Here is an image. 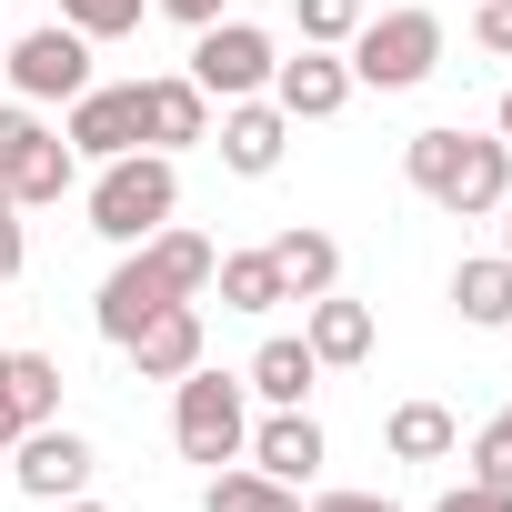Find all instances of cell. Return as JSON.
Segmentation results:
<instances>
[{"label":"cell","mask_w":512,"mask_h":512,"mask_svg":"<svg viewBox=\"0 0 512 512\" xmlns=\"http://www.w3.org/2000/svg\"><path fill=\"white\" fill-rule=\"evenodd\" d=\"M402 171H412V191H422L432 211H452V221H492V211L512 201V151H502L492 131H412V141H402Z\"/></svg>","instance_id":"6da1fadb"},{"label":"cell","mask_w":512,"mask_h":512,"mask_svg":"<svg viewBox=\"0 0 512 512\" xmlns=\"http://www.w3.org/2000/svg\"><path fill=\"white\" fill-rule=\"evenodd\" d=\"M181 211V171H171V151H121V161H101V181H91V231L101 241H151L161 221Z\"/></svg>","instance_id":"7a4b0ae2"},{"label":"cell","mask_w":512,"mask_h":512,"mask_svg":"<svg viewBox=\"0 0 512 512\" xmlns=\"http://www.w3.org/2000/svg\"><path fill=\"white\" fill-rule=\"evenodd\" d=\"M342 61H352V91H422L442 71V21L432 11H382L342 41Z\"/></svg>","instance_id":"3957f363"},{"label":"cell","mask_w":512,"mask_h":512,"mask_svg":"<svg viewBox=\"0 0 512 512\" xmlns=\"http://www.w3.org/2000/svg\"><path fill=\"white\" fill-rule=\"evenodd\" d=\"M171 442H181V462H241V442H251V392L231 382V372H181L171 382Z\"/></svg>","instance_id":"277c9868"},{"label":"cell","mask_w":512,"mask_h":512,"mask_svg":"<svg viewBox=\"0 0 512 512\" xmlns=\"http://www.w3.org/2000/svg\"><path fill=\"white\" fill-rule=\"evenodd\" d=\"M272 61H282V51H272L262 21H231V11H221L211 31H191V81H201L211 101H262V91H272Z\"/></svg>","instance_id":"5b68a950"},{"label":"cell","mask_w":512,"mask_h":512,"mask_svg":"<svg viewBox=\"0 0 512 512\" xmlns=\"http://www.w3.org/2000/svg\"><path fill=\"white\" fill-rule=\"evenodd\" d=\"M61 141H71L81 161L151 151V101H141V81H91L81 101H61Z\"/></svg>","instance_id":"8992f818"},{"label":"cell","mask_w":512,"mask_h":512,"mask_svg":"<svg viewBox=\"0 0 512 512\" xmlns=\"http://www.w3.org/2000/svg\"><path fill=\"white\" fill-rule=\"evenodd\" d=\"M0 71H11V91H21L31 111H41V101H81V91H91V41H81L71 21H41V31L11 41Z\"/></svg>","instance_id":"52a82bcc"},{"label":"cell","mask_w":512,"mask_h":512,"mask_svg":"<svg viewBox=\"0 0 512 512\" xmlns=\"http://www.w3.org/2000/svg\"><path fill=\"white\" fill-rule=\"evenodd\" d=\"M91 472H101V452H91L71 422H31V432L11 442V482H21L31 502H71V492H91Z\"/></svg>","instance_id":"ba28073f"},{"label":"cell","mask_w":512,"mask_h":512,"mask_svg":"<svg viewBox=\"0 0 512 512\" xmlns=\"http://www.w3.org/2000/svg\"><path fill=\"white\" fill-rule=\"evenodd\" d=\"M171 302H181V292H171V272L131 241V251H121V272L91 292V322H101V342H131V332H141L151 312H171Z\"/></svg>","instance_id":"9c48e42d"},{"label":"cell","mask_w":512,"mask_h":512,"mask_svg":"<svg viewBox=\"0 0 512 512\" xmlns=\"http://www.w3.org/2000/svg\"><path fill=\"white\" fill-rule=\"evenodd\" d=\"M282 151H292V111L262 91V101H221V161L241 171V181H262V171H282Z\"/></svg>","instance_id":"30bf717a"},{"label":"cell","mask_w":512,"mask_h":512,"mask_svg":"<svg viewBox=\"0 0 512 512\" xmlns=\"http://www.w3.org/2000/svg\"><path fill=\"white\" fill-rule=\"evenodd\" d=\"M241 452H251V472H272V482H292V492L332 462V442H322L312 402H302V412H272V422H251V442H241Z\"/></svg>","instance_id":"8fae6325"},{"label":"cell","mask_w":512,"mask_h":512,"mask_svg":"<svg viewBox=\"0 0 512 512\" xmlns=\"http://www.w3.org/2000/svg\"><path fill=\"white\" fill-rule=\"evenodd\" d=\"M31 422H61V362L51 352H0V452Z\"/></svg>","instance_id":"7c38bea8"},{"label":"cell","mask_w":512,"mask_h":512,"mask_svg":"<svg viewBox=\"0 0 512 512\" xmlns=\"http://www.w3.org/2000/svg\"><path fill=\"white\" fill-rule=\"evenodd\" d=\"M272 101H282L292 121H332V111L352 101V61L302 41V61H272Z\"/></svg>","instance_id":"4fadbf2b"},{"label":"cell","mask_w":512,"mask_h":512,"mask_svg":"<svg viewBox=\"0 0 512 512\" xmlns=\"http://www.w3.org/2000/svg\"><path fill=\"white\" fill-rule=\"evenodd\" d=\"M121 352H131V372H141V382H181V372L201 362V312H191V302H171V312H151Z\"/></svg>","instance_id":"5bb4252c"},{"label":"cell","mask_w":512,"mask_h":512,"mask_svg":"<svg viewBox=\"0 0 512 512\" xmlns=\"http://www.w3.org/2000/svg\"><path fill=\"white\" fill-rule=\"evenodd\" d=\"M262 251H272V272H282V292H292V302H312V292H342V241H332V231L292 221V231H272Z\"/></svg>","instance_id":"9a60e30c"},{"label":"cell","mask_w":512,"mask_h":512,"mask_svg":"<svg viewBox=\"0 0 512 512\" xmlns=\"http://www.w3.org/2000/svg\"><path fill=\"white\" fill-rule=\"evenodd\" d=\"M302 342H312V362H322V372H352V362H372V302L312 292V322H302Z\"/></svg>","instance_id":"2e32d148"},{"label":"cell","mask_w":512,"mask_h":512,"mask_svg":"<svg viewBox=\"0 0 512 512\" xmlns=\"http://www.w3.org/2000/svg\"><path fill=\"white\" fill-rule=\"evenodd\" d=\"M141 101H151V151H191V141H211V91H201L191 71L141 81Z\"/></svg>","instance_id":"e0dca14e"},{"label":"cell","mask_w":512,"mask_h":512,"mask_svg":"<svg viewBox=\"0 0 512 512\" xmlns=\"http://www.w3.org/2000/svg\"><path fill=\"white\" fill-rule=\"evenodd\" d=\"M312 382H322V362H312V342H262V352H251V372H241V392H262L272 412H302L312 402Z\"/></svg>","instance_id":"ac0fdd59"},{"label":"cell","mask_w":512,"mask_h":512,"mask_svg":"<svg viewBox=\"0 0 512 512\" xmlns=\"http://www.w3.org/2000/svg\"><path fill=\"white\" fill-rule=\"evenodd\" d=\"M452 312L472 332H512V251H482V262L452 272Z\"/></svg>","instance_id":"d6986e66"},{"label":"cell","mask_w":512,"mask_h":512,"mask_svg":"<svg viewBox=\"0 0 512 512\" xmlns=\"http://www.w3.org/2000/svg\"><path fill=\"white\" fill-rule=\"evenodd\" d=\"M382 442H392V462H452V442H462V422H452L442 402H402V412L382 422Z\"/></svg>","instance_id":"ffe728a7"},{"label":"cell","mask_w":512,"mask_h":512,"mask_svg":"<svg viewBox=\"0 0 512 512\" xmlns=\"http://www.w3.org/2000/svg\"><path fill=\"white\" fill-rule=\"evenodd\" d=\"M201 512H302V492L272 482V472H251V462H221L211 492H201Z\"/></svg>","instance_id":"44dd1931"},{"label":"cell","mask_w":512,"mask_h":512,"mask_svg":"<svg viewBox=\"0 0 512 512\" xmlns=\"http://www.w3.org/2000/svg\"><path fill=\"white\" fill-rule=\"evenodd\" d=\"M211 282H221V312H272V302H292L282 272H272V251H221Z\"/></svg>","instance_id":"7402d4cb"},{"label":"cell","mask_w":512,"mask_h":512,"mask_svg":"<svg viewBox=\"0 0 512 512\" xmlns=\"http://www.w3.org/2000/svg\"><path fill=\"white\" fill-rule=\"evenodd\" d=\"M141 251H151V262L171 272V292H181V302H201V292H211V262H221V251H211L201 231H181V221H161V231H151Z\"/></svg>","instance_id":"603a6c76"},{"label":"cell","mask_w":512,"mask_h":512,"mask_svg":"<svg viewBox=\"0 0 512 512\" xmlns=\"http://www.w3.org/2000/svg\"><path fill=\"white\" fill-rule=\"evenodd\" d=\"M71 181H81V151H71V141H61V131H51V141H41V151H31V171H21V181H11V201H21V211H41V201H61V191H71Z\"/></svg>","instance_id":"cb8c5ba5"},{"label":"cell","mask_w":512,"mask_h":512,"mask_svg":"<svg viewBox=\"0 0 512 512\" xmlns=\"http://www.w3.org/2000/svg\"><path fill=\"white\" fill-rule=\"evenodd\" d=\"M41 141H51V121H41L31 101H0V181H21Z\"/></svg>","instance_id":"d4e9b609"},{"label":"cell","mask_w":512,"mask_h":512,"mask_svg":"<svg viewBox=\"0 0 512 512\" xmlns=\"http://www.w3.org/2000/svg\"><path fill=\"white\" fill-rule=\"evenodd\" d=\"M141 11H151V0H61V21L81 41H121V31H141Z\"/></svg>","instance_id":"484cf974"},{"label":"cell","mask_w":512,"mask_h":512,"mask_svg":"<svg viewBox=\"0 0 512 512\" xmlns=\"http://www.w3.org/2000/svg\"><path fill=\"white\" fill-rule=\"evenodd\" d=\"M292 11H302V41H312V51H342V41L372 21L362 0H292Z\"/></svg>","instance_id":"4316f807"},{"label":"cell","mask_w":512,"mask_h":512,"mask_svg":"<svg viewBox=\"0 0 512 512\" xmlns=\"http://www.w3.org/2000/svg\"><path fill=\"white\" fill-rule=\"evenodd\" d=\"M472 482H502V492H512V402L472 432Z\"/></svg>","instance_id":"83f0119b"},{"label":"cell","mask_w":512,"mask_h":512,"mask_svg":"<svg viewBox=\"0 0 512 512\" xmlns=\"http://www.w3.org/2000/svg\"><path fill=\"white\" fill-rule=\"evenodd\" d=\"M432 512H512V492H502V482H452Z\"/></svg>","instance_id":"f1b7e54d"},{"label":"cell","mask_w":512,"mask_h":512,"mask_svg":"<svg viewBox=\"0 0 512 512\" xmlns=\"http://www.w3.org/2000/svg\"><path fill=\"white\" fill-rule=\"evenodd\" d=\"M472 41H482V51H502V61H512V0H482V11H472Z\"/></svg>","instance_id":"f546056e"},{"label":"cell","mask_w":512,"mask_h":512,"mask_svg":"<svg viewBox=\"0 0 512 512\" xmlns=\"http://www.w3.org/2000/svg\"><path fill=\"white\" fill-rule=\"evenodd\" d=\"M151 11L181 21V31H211V21H221V0H151Z\"/></svg>","instance_id":"4dcf8cb0"},{"label":"cell","mask_w":512,"mask_h":512,"mask_svg":"<svg viewBox=\"0 0 512 512\" xmlns=\"http://www.w3.org/2000/svg\"><path fill=\"white\" fill-rule=\"evenodd\" d=\"M312 512H392V502H382V492H322Z\"/></svg>","instance_id":"1f68e13d"},{"label":"cell","mask_w":512,"mask_h":512,"mask_svg":"<svg viewBox=\"0 0 512 512\" xmlns=\"http://www.w3.org/2000/svg\"><path fill=\"white\" fill-rule=\"evenodd\" d=\"M0 272H21V221L0 211Z\"/></svg>","instance_id":"d6a6232c"},{"label":"cell","mask_w":512,"mask_h":512,"mask_svg":"<svg viewBox=\"0 0 512 512\" xmlns=\"http://www.w3.org/2000/svg\"><path fill=\"white\" fill-rule=\"evenodd\" d=\"M492 141H502V151H512V91H502V111H492Z\"/></svg>","instance_id":"836d02e7"},{"label":"cell","mask_w":512,"mask_h":512,"mask_svg":"<svg viewBox=\"0 0 512 512\" xmlns=\"http://www.w3.org/2000/svg\"><path fill=\"white\" fill-rule=\"evenodd\" d=\"M51 512H111V502H91V492H71V502H51Z\"/></svg>","instance_id":"e575fe53"},{"label":"cell","mask_w":512,"mask_h":512,"mask_svg":"<svg viewBox=\"0 0 512 512\" xmlns=\"http://www.w3.org/2000/svg\"><path fill=\"white\" fill-rule=\"evenodd\" d=\"M492 221H502V251H512V201H502V211H492Z\"/></svg>","instance_id":"d590c367"},{"label":"cell","mask_w":512,"mask_h":512,"mask_svg":"<svg viewBox=\"0 0 512 512\" xmlns=\"http://www.w3.org/2000/svg\"><path fill=\"white\" fill-rule=\"evenodd\" d=\"M0 211H21V201H11V181H0Z\"/></svg>","instance_id":"8d00e7d4"},{"label":"cell","mask_w":512,"mask_h":512,"mask_svg":"<svg viewBox=\"0 0 512 512\" xmlns=\"http://www.w3.org/2000/svg\"><path fill=\"white\" fill-rule=\"evenodd\" d=\"M0 302H11V272H0Z\"/></svg>","instance_id":"74e56055"}]
</instances>
